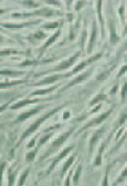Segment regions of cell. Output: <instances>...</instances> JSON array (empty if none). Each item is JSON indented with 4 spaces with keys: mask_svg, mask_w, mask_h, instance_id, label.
I'll return each instance as SVG.
<instances>
[{
    "mask_svg": "<svg viewBox=\"0 0 127 186\" xmlns=\"http://www.w3.org/2000/svg\"><path fill=\"white\" fill-rule=\"evenodd\" d=\"M58 109H59V108H56V109L51 110V112H50V113H49V114H47V115H45V116H44V117L39 118V119H38V121H36V123H35V124H32V125L29 127V129H28V130H27L26 133H25L24 135L21 136V140H22V139H25L27 136H29V135H30V134H31V133H34V131L36 130V129H37L38 127H39V126H40V124H42V123H44V121H46V119H47L48 117H50L51 115H54V114H55L56 112H58Z\"/></svg>",
    "mask_w": 127,
    "mask_h": 186,
    "instance_id": "6da1fadb",
    "label": "cell"
},
{
    "mask_svg": "<svg viewBox=\"0 0 127 186\" xmlns=\"http://www.w3.org/2000/svg\"><path fill=\"white\" fill-rule=\"evenodd\" d=\"M80 55V53H76L75 54V56H73L72 58H69L67 61H65V63H63L59 67H57L56 68V70H60V69H66V68H68V67H70V66L73 65V63H74L75 60L77 59V57Z\"/></svg>",
    "mask_w": 127,
    "mask_h": 186,
    "instance_id": "7a4b0ae2",
    "label": "cell"
},
{
    "mask_svg": "<svg viewBox=\"0 0 127 186\" xmlns=\"http://www.w3.org/2000/svg\"><path fill=\"white\" fill-rule=\"evenodd\" d=\"M41 106H39V107L37 108H35V109H31L29 110V112H27V113H24V114H21L20 116H19L18 118H17V121H25V119H27V118H29L30 116L35 115V114H37L38 112H39L40 109H41Z\"/></svg>",
    "mask_w": 127,
    "mask_h": 186,
    "instance_id": "3957f363",
    "label": "cell"
},
{
    "mask_svg": "<svg viewBox=\"0 0 127 186\" xmlns=\"http://www.w3.org/2000/svg\"><path fill=\"white\" fill-rule=\"evenodd\" d=\"M110 113H111V110H108L107 113H105V114H103V115L100 116L99 118H96V119H94V121H91V123H89V124H87V125L85 126L84 128L82 129V130H84V129H86L87 127H89V126H93V125H96V124H100L101 121L105 119V118H107L109 115H110Z\"/></svg>",
    "mask_w": 127,
    "mask_h": 186,
    "instance_id": "277c9868",
    "label": "cell"
},
{
    "mask_svg": "<svg viewBox=\"0 0 127 186\" xmlns=\"http://www.w3.org/2000/svg\"><path fill=\"white\" fill-rule=\"evenodd\" d=\"M72 149H73V146H72V147H68L67 149H65V150H64V152L61 153V154L58 156V158H57V159H55V160H54V162H53V164H51V165H50V167H49V170H48V172H50V170L53 169V168L56 166V164H57V163H58L59 160L61 159V158H64V157H65V156H66V155L68 154V153L70 152V150H72Z\"/></svg>",
    "mask_w": 127,
    "mask_h": 186,
    "instance_id": "5b68a950",
    "label": "cell"
},
{
    "mask_svg": "<svg viewBox=\"0 0 127 186\" xmlns=\"http://www.w3.org/2000/svg\"><path fill=\"white\" fill-rule=\"evenodd\" d=\"M72 133H73V129H70V130H69V131H67L66 134H64L63 136H60V137H59V139H57V140H56V142L53 144V148H57V147H58L59 145L61 144V143H64V142H65V140H66V138H67V137H68V136H69V135H70V134H72Z\"/></svg>",
    "mask_w": 127,
    "mask_h": 186,
    "instance_id": "8992f818",
    "label": "cell"
},
{
    "mask_svg": "<svg viewBox=\"0 0 127 186\" xmlns=\"http://www.w3.org/2000/svg\"><path fill=\"white\" fill-rule=\"evenodd\" d=\"M88 75H90V71H87V73H85L84 75H82V76H79V77H77L76 79H74L73 81H70V83H69V85H67V87H66L65 89H67L68 87L74 86L75 84H77V83H79V81H82V80H84V79H86V78H87Z\"/></svg>",
    "mask_w": 127,
    "mask_h": 186,
    "instance_id": "52a82bcc",
    "label": "cell"
},
{
    "mask_svg": "<svg viewBox=\"0 0 127 186\" xmlns=\"http://www.w3.org/2000/svg\"><path fill=\"white\" fill-rule=\"evenodd\" d=\"M34 102H37V100H22V102H18V104H15L12 106V109H17V108H20L22 106L29 105V104H34Z\"/></svg>",
    "mask_w": 127,
    "mask_h": 186,
    "instance_id": "ba28073f",
    "label": "cell"
},
{
    "mask_svg": "<svg viewBox=\"0 0 127 186\" xmlns=\"http://www.w3.org/2000/svg\"><path fill=\"white\" fill-rule=\"evenodd\" d=\"M60 78V76H51V77H48V78L44 79L42 81H40V83H38V84H36V86H40V85H44V84H49V83H53V81L57 80V79Z\"/></svg>",
    "mask_w": 127,
    "mask_h": 186,
    "instance_id": "9c48e42d",
    "label": "cell"
},
{
    "mask_svg": "<svg viewBox=\"0 0 127 186\" xmlns=\"http://www.w3.org/2000/svg\"><path fill=\"white\" fill-rule=\"evenodd\" d=\"M24 80H18V81H12V83H3V84H0V88H6V87H10V86H15V85H19V84H24Z\"/></svg>",
    "mask_w": 127,
    "mask_h": 186,
    "instance_id": "30bf717a",
    "label": "cell"
},
{
    "mask_svg": "<svg viewBox=\"0 0 127 186\" xmlns=\"http://www.w3.org/2000/svg\"><path fill=\"white\" fill-rule=\"evenodd\" d=\"M95 36H96V26L94 25V27H93V36H91V39H90V44H89V47H88V53H90V51H91V48H93L94 41H95Z\"/></svg>",
    "mask_w": 127,
    "mask_h": 186,
    "instance_id": "8fae6325",
    "label": "cell"
},
{
    "mask_svg": "<svg viewBox=\"0 0 127 186\" xmlns=\"http://www.w3.org/2000/svg\"><path fill=\"white\" fill-rule=\"evenodd\" d=\"M21 71L17 73V71H10V70H3L0 71V75H6V76H17V75H21Z\"/></svg>",
    "mask_w": 127,
    "mask_h": 186,
    "instance_id": "7c38bea8",
    "label": "cell"
},
{
    "mask_svg": "<svg viewBox=\"0 0 127 186\" xmlns=\"http://www.w3.org/2000/svg\"><path fill=\"white\" fill-rule=\"evenodd\" d=\"M101 99H106V96L104 94H99L98 96H96L95 98H94L93 100H91V102H90V105H95L96 102H99Z\"/></svg>",
    "mask_w": 127,
    "mask_h": 186,
    "instance_id": "4fadbf2b",
    "label": "cell"
},
{
    "mask_svg": "<svg viewBox=\"0 0 127 186\" xmlns=\"http://www.w3.org/2000/svg\"><path fill=\"white\" fill-rule=\"evenodd\" d=\"M58 36H59V31H57V32H56L55 35H54L53 37H51L50 39H49V40H48V41H47V42H46V44H45V46H44V49H46V48H47L48 46H49V45H50V44H53V42L55 41L56 39H57V37H58Z\"/></svg>",
    "mask_w": 127,
    "mask_h": 186,
    "instance_id": "5bb4252c",
    "label": "cell"
},
{
    "mask_svg": "<svg viewBox=\"0 0 127 186\" xmlns=\"http://www.w3.org/2000/svg\"><path fill=\"white\" fill-rule=\"evenodd\" d=\"M56 87H51V88L49 89H46V90H38V92H34L31 95H34V96H36V95H44V94H47V93L51 92V90H54Z\"/></svg>",
    "mask_w": 127,
    "mask_h": 186,
    "instance_id": "9a60e30c",
    "label": "cell"
},
{
    "mask_svg": "<svg viewBox=\"0 0 127 186\" xmlns=\"http://www.w3.org/2000/svg\"><path fill=\"white\" fill-rule=\"evenodd\" d=\"M73 160H74V156H72V157H70L68 160H67V163H66V164H65V167L63 168V174L65 173V172H66V170H67V168H68L69 166H70V164H72V163H73Z\"/></svg>",
    "mask_w": 127,
    "mask_h": 186,
    "instance_id": "2e32d148",
    "label": "cell"
},
{
    "mask_svg": "<svg viewBox=\"0 0 127 186\" xmlns=\"http://www.w3.org/2000/svg\"><path fill=\"white\" fill-rule=\"evenodd\" d=\"M103 149H104V145H101V147H100V150H99V154H98V156H97V159H96V165H100V163H101V159H100V155H101V152H103Z\"/></svg>",
    "mask_w": 127,
    "mask_h": 186,
    "instance_id": "e0dca14e",
    "label": "cell"
},
{
    "mask_svg": "<svg viewBox=\"0 0 127 186\" xmlns=\"http://www.w3.org/2000/svg\"><path fill=\"white\" fill-rule=\"evenodd\" d=\"M103 131H104V128H101L100 130H99V133H96L95 135H94L93 139H91V143H90V145H91V146H93V145H94V143H95V140H96V139H97V137H99V135H100V134L103 133Z\"/></svg>",
    "mask_w": 127,
    "mask_h": 186,
    "instance_id": "ac0fdd59",
    "label": "cell"
},
{
    "mask_svg": "<svg viewBox=\"0 0 127 186\" xmlns=\"http://www.w3.org/2000/svg\"><path fill=\"white\" fill-rule=\"evenodd\" d=\"M111 41H113V42L118 41V37H117V36H115L114 28H113V27H111Z\"/></svg>",
    "mask_w": 127,
    "mask_h": 186,
    "instance_id": "d6986e66",
    "label": "cell"
},
{
    "mask_svg": "<svg viewBox=\"0 0 127 186\" xmlns=\"http://www.w3.org/2000/svg\"><path fill=\"white\" fill-rule=\"evenodd\" d=\"M100 8H101V1H98V16L101 21V27H103V19H101V13H100Z\"/></svg>",
    "mask_w": 127,
    "mask_h": 186,
    "instance_id": "ffe728a7",
    "label": "cell"
},
{
    "mask_svg": "<svg viewBox=\"0 0 127 186\" xmlns=\"http://www.w3.org/2000/svg\"><path fill=\"white\" fill-rule=\"evenodd\" d=\"M80 172H82V166H79V167H78V169H77V173H76V176H75V178H74V182H75L76 184H77V182H78V176H79Z\"/></svg>",
    "mask_w": 127,
    "mask_h": 186,
    "instance_id": "44dd1931",
    "label": "cell"
},
{
    "mask_svg": "<svg viewBox=\"0 0 127 186\" xmlns=\"http://www.w3.org/2000/svg\"><path fill=\"white\" fill-rule=\"evenodd\" d=\"M35 155H36V152H32V153H30V154H28V155H27L26 159L28 160V162H30V160H32V159H34Z\"/></svg>",
    "mask_w": 127,
    "mask_h": 186,
    "instance_id": "7402d4cb",
    "label": "cell"
},
{
    "mask_svg": "<svg viewBox=\"0 0 127 186\" xmlns=\"http://www.w3.org/2000/svg\"><path fill=\"white\" fill-rule=\"evenodd\" d=\"M5 27H8V28H21V27H24V25H8V24H5Z\"/></svg>",
    "mask_w": 127,
    "mask_h": 186,
    "instance_id": "603a6c76",
    "label": "cell"
},
{
    "mask_svg": "<svg viewBox=\"0 0 127 186\" xmlns=\"http://www.w3.org/2000/svg\"><path fill=\"white\" fill-rule=\"evenodd\" d=\"M35 37H36L37 39H41V38H45V34H44V32H41V31L36 32V34H35Z\"/></svg>",
    "mask_w": 127,
    "mask_h": 186,
    "instance_id": "cb8c5ba5",
    "label": "cell"
},
{
    "mask_svg": "<svg viewBox=\"0 0 127 186\" xmlns=\"http://www.w3.org/2000/svg\"><path fill=\"white\" fill-rule=\"evenodd\" d=\"M27 175H28V169H27L26 172H25V173H24V175H22V177H21L20 183H19V184H20V185H22V184H24V181H25V178L27 177Z\"/></svg>",
    "mask_w": 127,
    "mask_h": 186,
    "instance_id": "d4e9b609",
    "label": "cell"
},
{
    "mask_svg": "<svg viewBox=\"0 0 127 186\" xmlns=\"http://www.w3.org/2000/svg\"><path fill=\"white\" fill-rule=\"evenodd\" d=\"M5 166H6V163H2L1 167H0V184H1V177H2V169L5 168Z\"/></svg>",
    "mask_w": 127,
    "mask_h": 186,
    "instance_id": "484cf974",
    "label": "cell"
},
{
    "mask_svg": "<svg viewBox=\"0 0 127 186\" xmlns=\"http://www.w3.org/2000/svg\"><path fill=\"white\" fill-rule=\"evenodd\" d=\"M49 137H50V135H48V136L44 137V138H42L41 140H40V145H42V144H44V143H45V142H47V140H48V138H49Z\"/></svg>",
    "mask_w": 127,
    "mask_h": 186,
    "instance_id": "4316f807",
    "label": "cell"
},
{
    "mask_svg": "<svg viewBox=\"0 0 127 186\" xmlns=\"http://www.w3.org/2000/svg\"><path fill=\"white\" fill-rule=\"evenodd\" d=\"M58 26V24L56 22V24H51V25H46V28H54V27H57Z\"/></svg>",
    "mask_w": 127,
    "mask_h": 186,
    "instance_id": "83f0119b",
    "label": "cell"
},
{
    "mask_svg": "<svg viewBox=\"0 0 127 186\" xmlns=\"http://www.w3.org/2000/svg\"><path fill=\"white\" fill-rule=\"evenodd\" d=\"M126 69H127V67H126V66H125V67H123V68H122V70H120V73L118 74V77H120V76H122V75H123V73H125V71H126Z\"/></svg>",
    "mask_w": 127,
    "mask_h": 186,
    "instance_id": "f1b7e54d",
    "label": "cell"
},
{
    "mask_svg": "<svg viewBox=\"0 0 127 186\" xmlns=\"http://www.w3.org/2000/svg\"><path fill=\"white\" fill-rule=\"evenodd\" d=\"M125 95H126V85L124 86V88H123V94H122V97H123V99L125 98Z\"/></svg>",
    "mask_w": 127,
    "mask_h": 186,
    "instance_id": "f546056e",
    "label": "cell"
},
{
    "mask_svg": "<svg viewBox=\"0 0 127 186\" xmlns=\"http://www.w3.org/2000/svg\"><path fill=\"white\" fill-rule=\"evenodd\" d=\"M7 106H8V102H6L5 105H2V106H0V113H1V112H2V110H5V108L7 107Z\"/></svg>",
    "mask_w": 127,
    "mask_h": 186,
    "instance_id": "4dcf8cb0",
    "label": "cell"
},
{
    "mask_svg": "<svg viewBox=\"0 0 127 186\" xmlns=\"http://www.w3.org/2000/svg\"><path fill=\"white\" fill-rule=\"evenodd\" d=\"M31 64H36L35 61H25L24 64H22V66H27V65H31Z\"/></svg>",
    "mask_w": 127,
    "mask_h": 186,
    "instance_id": "1f68e13d",
    "label": "cell"
},
{
    "mask_svg": "<svg viewBox=\"0 0 127 186\" xmlns=\"http://www.w3.org/2000/svg\"><path fill=\"white\" fill-rule=\"evenodd\" d=\"M117 88H118V86H117V85H116V86H114V88L111 89L110 94H114V93H115V92H116V90H117Z\"/></svg>",
    "mask_w": 127,
    "mask_h": 186,
    "instance_id": "d6a6232c",
    "label": "cell"
},
{
    "mask_svg": "<svg viewBox=\"0 0 127 186\" xmlns=\"http://www.w3.org/2000/svg\"><path fill=\"white\" fill-rule=\"evenodd\" d=\"M34 144H35V139H32L31 142L29 143V145H28V147H32V145H34Z\"/></svg>",
    "mask_w": 127,
    "mask_h": 186,
    "instance_id": "836d02e7",
    "label": "cell"
},
{
    "mask_svg": "<svg viewBox=\"0 0 127 186\" xmlns=\"http://www.w3.org/2000/svg\"><path fill=\"white\" fill-rule=\"evenodd\" d=\"M68 117H69V113H66L65 115H64V118H65V119H66V118H68Z\"/></svg>",
    "mask_w": 127,
    "mask_h": 186,
    "instance_id": "e575fe53",
    "label": "cell"
},
{
    "mask_svg": "<svg viewBox=\"0 0 127 186\" xmlns=\"http://www.w3.org/2000/svg\"><path fill=\"white\" fill-rule=\"evenodd\" d=\"M125 119H126V115H125L124 117L122 118V121H120V124H123V123H124V121H125Z\"/></svg>",
    "mask_w": 127,
    "mask_h": 186,
    "instance_id": "d590c367",
    "label": "cell"
}]
</instances>
